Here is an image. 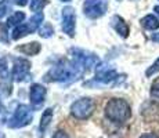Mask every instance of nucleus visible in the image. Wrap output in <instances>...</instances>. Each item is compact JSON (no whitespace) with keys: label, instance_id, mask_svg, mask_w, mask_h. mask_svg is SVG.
Wrapping results in <instances>:
<instances>
[{"label":"nucleus","instance_id":"obj_20","mask_svg":"<svg viewBox=\"0 0 159 138\" xmlns=\"http://www.w3.org/2000/svg\"><path fill=\"white\" fill-rule=\"evenodd\" d=\"M54 33V29L51 25H48V24H46L44 26H42L40 29H39V35L42 36V38H50V36H53Z\"/></svg>","mask_w":159,"mask_h":138},{"label":"nucleus","instance_id":"obj_14","mask_svg":"<svg viewBox=\"0 0 159 138\" xmlns=\"http://www.w3.org/2000/svg\"><path fill=\"white\" fill-rule=\"evenodd\" d=\"M53 120V109L51 108H47L43 112V115H42V119H40V126H39V128H40V133L43 134L46 131V128L48 127V124H50V122Z\"/></svg>","mask_w":159,"mask_h":138},{"label":"nucleus","instance_id":"obj_3","mask_svg":"<svg viewBox=\"0 0 159 138\" xmlns=\"http://www.w3.org/2000/svg\"><path fill=\"white\" fill-rule=\"evenodd\" d=\"M71 61L80 70H89L98 64V57L93 53H89L82 48H72L71 50Z\"/></svg>","mask_w":159,"mask_h":138},{"label":"nucleus","instance_id":"obj_13","mask_svg":"<svg viewBox=\"0 0 159 138\" xmlns=\"http://www.w3.org/2000/svg\"><path fill=\"white\" fill-rule=\"evenodd\" d=\"M17 50L26 54V55H35L40 51V44L36 42L28 43V44H24V46H21V47H17Z\"/></svg>","mask_w":159,"mask_h":138},{"label":"nucleus","instance_id":"obj_18","mask_svg":"<svg viewBox=\"0 0 159 138\" xmlns=\"http://www.w3.org/2000/svg\"><path fill=\"white\" fill-rule=\"evenodd\" d=\"M48 4V0H30V10L39 11Z\"/></svg>","mask_w":159,"mask_h":138},{"label":"nucleus","instance_id":"obj_6","mask_svg":"<svg viewBox=\"0 0 159 138\" xmlns=\"http://www.w3.org/2000/svg\"><path fill=\"white\" fill-rule=\"evenodd\" d=\"M107 10H108L107 0H86L83 3V13L91 20L102 17L107 13Z\"/></svg>","mask_w":159,"mask_h":138},{"label":"nucleus","instance_id":"obj_4","mask_svg":"<svg viewBox=\"0 0 159 138\" xmlns=\"http://www.w3.org/2000/svg\"><path fill=\"white\" fill-rule=\"evenodd\" d=\"M32 119H33L32 110H30L28 105H18L14 115L8 120V127H11V128L25 127V126H28L32 122Z\"/></svg>","mask_w":159,"mask_h":138},{"label":"nucleus","instance_id":"obj_27","mask_svg":"<svg viewBox=\"0 0 159 138\" xmlns=\"http://www.w3.org/2000/svg\"><path fill=\"white\" fill-rule=\"evenodd\" d=\"M152 40L157 42V43H159V33H155V35L152 36Z\"/></svg>","mask_w":159,"mask_h":138},{"label":"nucleus","instance_id":"obj_25","mask_svg":"<svg viewBox=\"0 0 159 138\" xmlns=\"http://www.w3.org/2000/svg\"><path fill=\"white\" fill-rule=\"evenodd\" d=\"M140 138H159L155 133H148V134H143Z\"/></svg>","mask_w":159,"mask_h":138},{"label":"nucleus","instance_id":"obj_16","mask_svg":"<svg viewBox=\"0 0 159 138\" xmlns=\"http://www.w3.org/2000/svg\"><path fill=\"white\" fill-rule=\"evenodd\" d=\"M43 18H44L43 13H38L36 15H33V17L30 18L29 22H28V26H29V29H30V33L35 32V30L42 25V22H43Z\"/></svg>","mask_w":159,"mask_h":138},{"label":"nucleus","instance_id":"obj_5","mask_svg":"<svg viewBox=\"0 0 159 138\" xmlns=\"http://www.w3.org/2000/svg\"><path fill=\"white\" fill-rule=\"evenodd\" d=\"M94 108H96V104H94L93 100L90 98H80V100L75 101L71 106V113L72 116H75L76 119H89L94 112Z\"/></svg>","mask_w":159,"mask_h":138},{"label":"nucleus","instance_id":"obj_22","mask_svg":"<svg viewBox=\"0 0 159 138\" xmlns=\"http://www.w3.org/2000/svg\"><path fill=\"white\" fill-rule=\"evenodd\" d=\"M151 97L155 100H159V78H157L152 82L151 86Z\"/></svg>","mask_w":159,"mask_h":138},{"label":"nucleus","instance_id":"obj_19","mask_svg":"<svg viewBox=\"0 0 159 138\" xmlns=\"http://www.w3.org/2000/svg\"><path fill=\"white\" fill-rule=\"evenodd\" d=\"M10 10H11L10 0H2V2H0V18L6 17Z\"/></svg>","mask_w":159,"mask_h":138},{"label":"nucleus","instance_id":"obj_17","mask_svg":"<svg viewBox=\"0 0 159 138\" xmlns=\"http://www.w3.org/2000/svg\"><path fill=\"white\" fill-rule=\"evenodd\" d=\"M24 18H25V14L22 13V11H20V13H15L13 17L8 18L7 21V26H13V25H21L20 22H22Z\"/></svg>","mask_w":159,"mask_h":138},{"label":"nucleus","instance_id":"obj_28","mask_svg":"<svg viewBox=\"0 0 159 138\" xmlns=\"http://www.w3.org/2000/svg\"><path fill=\"white\" fill-rule=\"evenodd\" d=\"M154 11L157 13L158 15H159V6H155V8H154Z\"/></svg>","mask_w":159,"mask_h":138},{"label":"nucleus","instance_id":"obj_24","mask_svg":"<svg viewBox=\"0 0 159 138\" xmlns=\"http://www.w3.org/2000/svg\"><path fill=\"white\" fill-rule=\"evenodd\" d=\"M53 138H69V137H68V134H65L64 131H57L53 136Z\"/></svg>","mask_w":159,"mask_h":138},{"label":"nucleus","instance_id":"obj_1","mask_svg":"<svg viewBox=\"0 0 159 138\" xmlns=\"http://www.w3.org/2000/svg\"><path fill=\"white\" fill-rule=\"evenodd\" d=\"M83 73L75 64L66 62V61H60L56 66H53L48 73L44 76L47 82H73Z\"/></svg>","mask_w":159,"mask_h":138},{"label":"nucleus","instance_id":"obj_9","mask_svg":"<svg viewBox=\"0 0 159 138\" xmlns=\"http://www.w3.org/2000/svg\"><path fill=\"white\" fill-rule=\"evenodd\" d=\"M118 78L119 76L116 73V70L111 68H102V66H100L96 73V80L100 83H104V84H108V83L116 80Z\"/></svg>","mask_w":159,"mask_h":138},{"label":"nucleus","instance_id":"obj_12","mask_svg":"<svg viewBox=\"0 0 159 138\" xmlns=\"http://www.w3.org/2000/svg\"><path fill=\"white\" fill-rule=\"evenodd\" d=\"M141 25L148 30H157V29H159V20L155 15L148 14L141 20Z\"/></svg>","mask_w":159,"mask_h":138},{"label":"nucleus","instance_id":"obj_7","mask_svg":"<svg viewBox=\"0 0 159 138\" xmlns=\"http://www.w3.org/2000/svg\"><path fill=\"white\" fill-rule=\"evenodd\" d=\"M75 25H76V15L72 7H65L62 10V30L68 36L75 35Z\"/></svg>","mask_w":159,"mask_h":138},{"label":"nucleus","instance_id":"obj_10","mask_svg":"<svg viewBox=\"0 0 159 138\" xmlns=\"http://www.w3.org/2000/svg\"><path fill=\"white\" fill-rule=\"evenodd\" d=\"M44 97H46V88L42 84H33L30 87L29 98L33 105H40L44 101Z\"/></svg>","mask_w":159,"mask_h":138},{"label":"nucleus","instance_id":"obj_15","mask_svg":"<svg viewBox=\"0 0 159 138\" xmlns=\"http://www.w3.org/2000/svg\"><path fill=\"white\" fill-rule=\"evenodd\" d=\"M28 33H30V29H29L28 24H26V25H25V24H21V25H18L13 30V39H14V40H18V39L26 36Z\"/></svg>","mask_w":159,"mask_h":138},{"label":"nucleus","instance_id":"obj_11","mask_svg":"<svg viewBox=\"0 0 159 138\" xmlns=\"http://www.w3.org/2000/svg\"><path fill=\"white\" fill-rule=\"evenodd\" d=\"M111 24H112V26H114V29L122 38H127V36H129V26H127V24L125 22V20L122 17L114 15L111 20Z\"/></svg>","mask_w":159,"mask_h":138},{"label":"nucleus","instance_id":"obj_23","mask_svg":"<svg viewBox=\"0 0 159 138\" xmlns=\"http://www.w3.org/2000/svg\"><path fill=\"white\" fill-rule=\"evenodd\" d=\"M158 72H159V58H158V60H157V61H155V62H154V64H152V65H151V66H149V68H148V69H147L145 75H147V76H148V78H149V76L155 75V73H158Z\"/></svg>","mask_w":159,"mask_h":138},{"label":"nucleus","instance_id":"obj_2","mask_svg":"<svg viewBox=\"0 0 159 138\" xmlns=\"http://www.w3.org/2000/svg\"><path fill=\"white\" fill-rule=\"evenodd\" d=\"M105 115L114 123H125L131 116V108L127 101L122 98H112L105 106Z\"/></svg>","mask_w":159,"mask_h":138},{"label":"nucleus","instance_id":"obj_29","mask_svg":"<svg viewBox=\"0 0 159 138\" xmlns=\"http://www.w3.org/2000/svg\"><path fill=\"white\" fill-rule=\"evenodd\" d=\"M0 138H4V134H2V133H0Z\"/></svg>","mask_w":159,"mask_h":138},{"label":"nucleus","instance_id":"obj_8","mask_svg":"<svg viewBox=\"0 0 159 138\" xmlns=\"http://www.w3.org/2000/svg\"><path fill=\"white\" fill-rule=\"evenodd\" d=\"M30 69V62L24 58H17L14 61V68H13V78L15 82H22L24 79L28 76Z\"/></svg>","mask_w":159,"mask_h":138},{"label":"nucleus","instance_id":"obj_21","mask_svg":"<svg viewBox=\"0 0 159 138\" xmlns=\"http://www.w3.org/2000/svg\"><path fill=\"white\" fill-rule=\"evenodd\" d=\"M0 76L3 79H6L8 76V66H7V58L3 57L0 60Z\"/></svg>","mask_w":159,"mask_h":138},{"label":"nucleus","instance_id":"obj_26","mask_svg":"<svg viewBox=\"0 0 159 138\" xmlns=\"http://www.w3.org/2000/svg\"><path fill=\"white\" fill-rule=\"evenodd\" d=\"M15 3H17L18 6H25L26 3H28V0H15Z\"/></svg>","mask_w":159,"mask_h":138},{"label":"nucleus","instance_id":"obj_31","mask_svg":"<svg viewBox=\"0 0 159 138\" xmlns=\"http://www.w3.org/2000/svg\"><path fill=\"white\" fill-rule=\"evenodd\" d=\"M0 112H2V105H0Z\"/></svg>","mask_w":159,"mask_h":138},{"label":"nucleus","instance_id":"obj_30","mask_svg":"<svg viewBox=\"0 0 159 138\" xmlns=\"http://www.w3.org/2000/svg\"><path fill=\"white\" fill-rule=\"evenodd\" d=\"M62 2H69V0H62Z\"/></svg>","mask_w":159,"mask_h":138}]
</instances>
